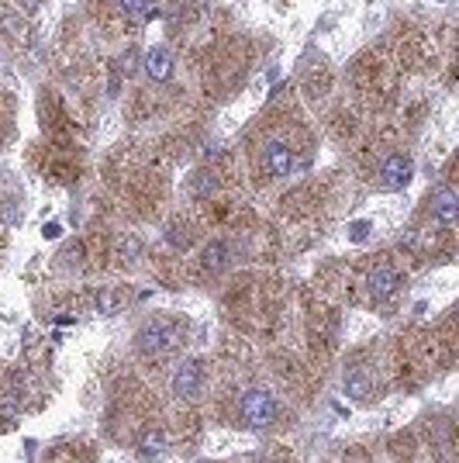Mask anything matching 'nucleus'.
<instances>
[{"instance_id": "1", "label": "nucleus", "mask_w": 459, "mask_h": 463, "mask_svg": "<svg viewBox=\"0 0 459 463\" xmlns=\"http://www.w3.org/2000/svg\"><path fill=\"white\" fill-rule=\"evenodd\" d=\"M184 339H186V329L180 322H173V318H156V322H149V325L138 329L135 346H138L142 356H166V353L180 350Z\"/></svg>"}, {"instance_id": "2", "label": "nucleus", "mask_w": 459, "mask_h": 463, "mask_svg": "<svg viewBox=\"0 0 459 463\" xmlns=\"http://www.w3.org/2000/svg\"><path fill=\"white\" fill-rule=\"evenodd\" d=\"M239 411H242V422L249 429H266V425L276 422V398L270 391H259V387L256 391H245Z\"/></svg>"}, {"instance_id": "3", "label": "nucleus", "mask_w": 459, "mask_h": 463, "mask_svg": "<svg viewBox=\"0 0 459 463\" xmlns=\"http://www.w3.org/2000/svg\"><path fill=\"white\" fill-rule=\"evenodd\" d=\"M170 387H173V394H177L180 401L197 398V394H200V387H204V363H200V360H184V363L173 370Z\"/></svg>"}, {"instance_id": "4", "label": "nucleus", "mask_w": 459, "mask_h": 463, "mask_svg": "<svg viewBox=\"0 0 459 463\" xmlns=\"http://www.w3.org/2000/svg\"><path fill=\"white\" fill-rule=\"evenodd\" d=\"M411 173H414V166H411L408 156H387L383 166H380V184L387 190H404L411 184Z\"/></svg>"}, {"instance_id": "5", "label": "nucleus", "mask_w": 459, "mask_h": 463, "mask_svg": "<svg viewBox=\"0 0 459 463\" xmlns=\"http://www.w3.org/2000/svg\"><path fill=\"white\" fill-rule=\"evenodd\" d=\"M401 274L390 267V263H380V267H373V274H369V290H373V297L376 301H387V297H394L397 290H401Z\"/></svg>"}, {"instance_id": "6", "label": "nucleus", "mask_w": 459, "mask_h": 463, "mask_svg": "<svg viewBox=\"0 0 459 463\" xmlns=\"http://www.w3.org/2000/svg\"><path fill=\"white\" fill-rule=\"evenodd\" d=\"M432 214L442 221V225H456L459 218V194L453 187H439L432 194Z\"/></svg>"}, {"instance_id": "7", "label": "nucleus", "mask_w": 459, "mask_h": 463, "mask_svg": "<svg viewBox=\"0 0 459 463\" xmlns=\"http://www.w3.org/2000/svg\"><path fill=\"white\" fill-rule=\"evenodd\" d=\"M200 267H204L207 274L228 270V267H232V246L221 242V239H211V242L204 246V253H200Z\"/></svg>"}, {"instance_id": "8", "label": "nucleus", "mask_w": 459, "mask_h": 463, "mask_svg": "<svg viewBox=\"0 0 459 463\" xmlns=\"http://www.w3.org/2000/svg\"><path fill=\"white\" fill-rule=\"evenodd\" d=\"M263 163H266V173L270 177H287L293 170V152L283 142H270L266 152H263Z\"/></svg>"}, {"instance_id": "9", "label": "nucleus", "mask_w": 459, "mask_h": 463, "mask_svg": "<svg viewBox=\"0 0 459 463\" xmlns=\"http://www.w3.org/2000/svg\"><path fill=\"white\" fill-rule=\"evenodd\" d=\"M166 446H170V439H166V432L159 425H145L142 429V436H138V457L156 460V457L166 453Z\"/></svg>"}, {"instance_id": "10", "label": "nucleus", "mask_w": 459, "mask_h": 463, "mask_svg": "<svg viewBox=\"0 0 459 463\" xmlns=\"http://www.w3.org/2000/svg\"><path fill=\"white\" fill-rule=\"evenodd\" d=\"M142 66H145L149 80H156V84H163V80L173 77V56H170L166 49H152V52L142 59Z\"/></svg>"}, {"instance_id": "11", "label": "nucleus", "mask_w": 459, "mask_h": 463, "mask_svg": "<svg viewBox=\"0 0 459 463\" xmlns=\"http://www.w3.org/2000/svg\"><path fill=\"white\" fill-rule=\"evenodd\" d=\"M342 387H346V394L353 398V401H367L369 391H373V377H369L367 370H349L346 373V380H342Z\"/></svg>"}, {"instance_id": "12", "label": "nucleus", "mask_w": 459, "mask_h": 463, "mask_svg": "<svg viewBox=\"0 0 459 463\" xmlns=\"http://www.w3.org/2000/svg\"><path fill=\"white\" fill-rule=\"evenodd\" d=\"M0 31H3L7 38L24 42V38H28V21H24V17H17L14 10H3V14H0Z\"/></svg>"}, {"instance_id": "13", "label": "nucleus", "mask_w": 459, "mask_h": 463, "mask_svg": "<svg viewBox=\"0 0 459 463\" xmlns=\"http://www.w3.org/2000/svg\"><path fill=\"white\" fill-rule=\"evenodd\" d=\"M190 190H193V197H214L218 194V177L211 170H197L190 177Z\"/></svg>"}, {"instance_id": "14", "label": "nucleus", "mask_w": 459, "mask_h": 463, "mask_svg": "<svg viewBox=\"0 0 459 463\" xmlns=\"http://www.w3.org/2000/svg\"><path fill=\"white\" fill-rule=\"evenodd\" d=\"M138 256H142V242H138L135 235H121V242H118V260H121V263H138Z\"/></svg>"}, {"instance_id": "15", "label": "nucleus", "mask_w": 459, "mask_h": 463, "mask_svg": "<svg viewBox=\"0 0 459 463\" xmlns=\"http://www.w3.org/2000/svg\"><path fill=\"white\" fill-rule=\"evenodd\" d=\"M166 242L173 246V249H190V242H193V232H190V225H170V232H166Z\"/></svg>"}, {"instance_id": "16", "label": "nucleus", "mask_w": 459, "mask_h": 463, "mask_svg": "<svg viewBox=\"0 0 459 463\" xmlns=\"http://www.w3.org/2000/svg\"><path fill=\"white\" fill-rule=\"evenodd\" d=\"M118 7L124 10V14H131V17H152L156 14V3L152 0H118Z\"/></svg>"}, {"instance_id": "17", "label": "nucleus", "mask_w": 459, "mask_h": 463, "mask_svg": "<svg viewBox=\"0 0 459 463\" xmlns=\"http://www.w3.org/2000/svg\"><path fill=\"white\" fill-rule=\"evenodd\" d=\"M97 311L100 315H114L118 311V294L114 290H100L97 294Z\"/></svg>"}, {"instance_id": "18", "label": "nucleus", "mask_w": 459, "mask_h": 463, "mask_svg": "<svg viewBox=\"0 0 459 463\" xmlns=\"http://www.w3.org/2000/svg\"><path fill=\"white\" fill-rule=\"evenodd\" d=\"M121 70H124L128 77H131V73L138 70V52H135V49H128V52L121 56Z\"/></svg>"}, {"instance_id": "19", "label": "nucleus", "mask_w": 459, "mask_h": 463, "mask_svg": "<svg viewBox=\"0 0 459 463\" xmlns=\"http://www.w3.org/2000/svg\"><path fill=\"white\" fill-rule=\"evenodd\" d=\"M63 260H66V263H73V267H80V263H83V246H80V242H73V246L63 253Z\"/></svg>"}, {"instance_id": "20", "label": "nucleus", "mask_w": 459, "mask_h": 463, "mask_svg": "<svg viewBox=\"0 0 459 463\" xmlns=\"http://www.w3.org/2000/svg\"><path fill=\"white\" fill-rule=\"evenodd\" d=\"M367 235H369V221H356V225H353V239H356V242H363Z\"/></svg>"}, {"instance_id": "21", "label": "nucleus", "mask_w": 459, "mask_h": 463, "mask_svg": "<svg viewBox=\"0 0 459 463\" xmlns=\"http://www.w3.org/2000/svg\"><path fill=\"white\" fill-rule=\"evenodd\" d=\"M59 232H63L59 221H49V225H45V239H59Z\"/></svg>"}, {"instance_id": "22", "label": "nucleus", "mask_w": 459, "mask_h": 463, "mask_svg": "<svg viewBox=\"0 0 459 463\" xmlns=\"http://www.w3.org/2000/svg\"><path fill=\"white\" fill-rule=\"evenodd\" d=\"M42 3H45V0H21V7H24V10H38Z\"/></svg>"}]
</instances>
